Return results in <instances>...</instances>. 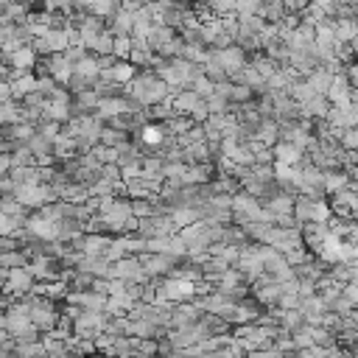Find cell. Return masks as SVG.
<instances>
[{
  "label": "cell",
  "instance_id": "19",
  "mask_svg": "<svg viewBox=\"0 0 358 358\" xmlns=\"http://www.w3.org/2000/svg\"><path fill=\"white\" fill-rule=\"evenodd\" d=\"M333 76H336V73H333V67L319 65L313 73H308V76H305V81H308L313 90H317V93H322V96H325V93H328V87H330V81H333Z\"/></svg>",
  "mask_w": 358,
  "mask_h": 358
},
{
  "label": "cell",
  "instance_id": "16",
  "mask_svg": "<svg viewBox=\"0 0 358 358\" xmlns=\"http://www.w3.org/2000/svg\"><path fill=\"white\" fill-rule=\"evenodd\" d=\"M275 162H286V165H299L302 160H305V151L299 149V146H294V143H288V140H280L275 149Z\"/></svg>",
  "mask_w": 358,
  "mask_h": 358
},
{
  "label": "cell",
  "instance_id": "31",
  "mask_svg": "<svg viewBox=\"0 0 358 358\" xmlns=\"http://www.w3.org/2000/svg\"><path fill=\"white\" fill-rule=\"evenodd\" d=\"M131 48H134V39L131 36H115V56L118 59H129Z\"/></svg>",
  "mask_w": 358,
  "mask_h": 358
},
{
  "label": "cell",
  "instance_id": "38",
  "mask_svg": "<svg viewBox=\"0 0 358 358\" xmlns=\"http://www.w3.org/2000/svg\"><path fill=\"white\" fill-rule=\"evenodd\" d=\"M96 3H98V0H73V9L76 12H93Z\"/></svg>",
  "mask_w": 358,
  "mask_h": 358
},
{
  "label": "cell",
  "instance_id": "2",
  "mask_svg": "<svg viewBox=\"0 0 358 358\" xmlns=\"http://www.w3.org/2000/svg\"><path fill=\"white\" fill-rule=\"evenodd\" d=\"M330 213H333L330 204L322 202V199H310V196H302V193L294 196V218H297L299 227L308 221H328Z\"/></svg>",
  "mask_w": 358,
  "mask_h": 358
},
{
  "label": "cell",
  "instance_id": "18",
  "mask_svg": "<svg viewBox=\"0 0 358 358\" xmlns=\"http://www.w3.org/2000/svg\"><path fill=\"white\" fill-rule=\"evenodd\" d=\"M286 6H283V0H260V6H257V17H263L266 23H280L286 17Z\"/></svg>",
  "mask_w": 358,
  "mask_h": 358
},
{
  "label": "cell",
  "instance_id": "7",
  "mask_svg": "<svg viewBox=\"0 0 358 358\" xmlns=\"http://www.w3.org/2000/svg\"><path fill=\"white\" fill-rule=\"evenodd\" d=\"M210 51L215 54V59L221 62V67L227 70V78L246 67V51L241 48V45H230V48H210Z\"/></svg>",
  "mask_w": 358,
  "mask_h": 358
},
{
  "label": "cell",
  "instance_id": "21",
  "mask_svg": "<svg viewBox=\"0 0 358 358\" xmlns=\"http://www.w3.org/2000/svg\"><path fill=\"white\" fill-rule=\"evenodd\" d=\"M333 28H336V36L339 42H352L358 36V20L355 17H333Z\"/></svg>",
  "mask_w": 358,
  "mask_h": 358
},
{
  "label": "cell",
  "instance_id": "22",
  "mask_svg": "<svg viewBox=\"0 0 358 358\" xmlns=\"http://www.w3.org/2000/svg\"><path fill=\"white\" fill-rule=\"evenodd\" d=\"M207 255H213V257H221V260H227L230 266H235V260H238V255H241V246H233V244L215 241V244H210Z\"/></svg>",
  "mask_w": 358,
  "mask_h": 358
},
{
  "label": "cell",
  "instance_id": "24",
  "mask_svg": "<svg viewBox=\"0 0 358 358\" xmlns=\"http://www.w3.org/2000/svg\"><path fill=\"white\" fill-rule=\"evenodd\" d=\"M25 165H36V154L31 151L28 143H20L12 151V168H25Z\"/></svg>",
  "mask_w": 358,
  "mask_h": 358
},
{
  "label": "cell",
  "instance_id": "44",
  "mask_svg": "<svg viewBox=\"0 0 358 358\" xmlns=\"http://www.w3.org/2000/svg\"><path fill=\"white\" fill-rule=\"evenodd\" d=\"M12 3H25V6H31V3H34V0H12Z\"/></svg>",
  "mask_w": 358,
  "mask_h": 358
},
{
  "label": "cell",
  "instance_id": "28",
  "mask_svg": "<svg viewBox=\"0 0 358 358\" xmlns=\"http://www.w3.org/2000/svg\"><path fill=\"white\" fill-rule=\"evenodd\" d=\"M207 109H210V115H224V112L233 109V104L224 98L221 93H213V96H207Z\"/></svg>",
  "mask_w": 358,
  "mask_h": 358
},
{
  "label": "cell",
  "instance_id": "32",
  "mask_svg": "<svg viewBox=\"0 0 358 358\" xmlns=\"http://www.w3.org/2000/svg\"><path fill=\"white\" fill-rule=\"evenodd\" d=\"M286 352L283 350H277L275 344H268V347H257V350H249L246 352V358H283Z\"/></svg>",
  "mask_w": 358,
  "mask_h": 358
},
{
  "label": "cell",
  "instance_id": "36",
  "mask_svg": "<svg viewBox=\"0 0 358 358\" xmlns=\"http://www.w3.org/2000/svg\"><path fill=\"white\" fill-rule=\"evenodd\" d=\"M23 244L17 241V238H12V235H0V255L3 252H9V249H20Z\"/></svg>",
  "mask_w": 358,
  "mask_h": 358
},
{
  "label": "cell",
  "instance_id": "40",
  "mask_svg": "<svg viewBox=\"0 0 358 358\" xmlns=\"http://www.w3.org/2000/svg\"><path fill=\"white\" fill-rule=\"evenodd\" d=\"M322 358H347V355H344V350H341V347H333V350H328Z\"/></svg>",
  "mask_w": 358,
  "mask_h": 358
},
{
  "label": "cell",
  "instance_id": "20",
  "mask_svg": "<svg viewBox=\"0 0 358 358\" xmlns=\"http://www.w3.org/2000/svg\"><path fill=\"white\" fill-rule=\"evenodd\" d=\"M350 185H352V179H350L344 171H339V168L325 171V193H328V196H333V193H339V191H344V188H350Z\"/></svg>",
  "mask_w": 358,
  "mask_h": 358
},
{
  "label": "cell",
  "instance_id": "41",
  "mask_svg": "<svg viewBox=\"0 0 358 358\" xmlns=\"http://www.w3.org/2000/svg\"><path fill=\"white\" fill-rule=\"evenodd\" d=\"M6 280H9V268H3V266H0V288L6 286Z\"/></svg>",
  "mask_w": 358,
  "mask_h": 358
},
{
  "label": "cell",
  "instance_id": "1",
  "mask_svg": "<svg viewBox=\"0 0 358 358\" xmlns=\"http://www.w3.org/2000/svg\"><path fill=\"white\" fill-rule=\"evenodd\" d=\"M28 317H31V322H34V328H36L39 333H48V330H54V328L59 325V319H62V305H59L56 299H48V297L34 294V297H31V308H28Z\"/></svg>",
  "mask_w": 358,
  "mask_h": 358
},
{
  "label": "cell",
  "instance_id": "15",
  "mask_svg": "<svg viewBox=\"0 0 358 358\" xmlns=\"http://www.w3.org/2000/svg\"><path fill=\"white\" fill-rule=\"evenodd\" d=\"M213 193H227V196H235L238 191H241V179L235 176V173H230V171H218L215 176H213Z\"/></svg>",
  "mask_w": 358,
  "mask_h": 358
},
{
  "label": "cell",
  "instance_id": "11",
  "mask_svg": "<svg viewBox=\"0 0 358 358\" xmlns=\"http://www.w3.org/2000/svg\"><path fill=\"white\" fill-rule=\"evenodd\" d=\"M73 76H81L87 81H96L101 76V65H98V56L93 51H87L81 59L73 62Z\"/></svg>",
  "mask_w": 358,
  "mask_h": 358
},
{
  "label": "cell",
  "instance_id": "29",
  "mask_svg": "<svg viewBox=\"0 0 358 358\" xmlns=\"http://www.w3.org/2000/svg\"><path fill=\"white\" fill-rule=\"evenodd\" d=\"M317 9H322L328 17H339V12H341V6H344V0H310Z\"/></svg>",
  "mask_w": 358,
  "mask_h": 358
},
{
  "label": "cell",
  "instance_id": "10",
  "mask_svg": "<svg viewBox=\"0 0 358 358\" xmlns=\"http://www.w3.org/2000/svg\"><path fill=\"white\" fill-rule=\"evenodd\" d=\"M325 96H328L330 107H344V104L352 101V87H350V81H347L344 73H336V76H333V81H330V87H328Z\"/></svg>",
  "mask_w": 358,
  "mask_h": 358
},
{
  "label": "cell",
  "instance_id": "26",
  "mask_svg": "<svg viewBox=\"0 0 358 358\" xmlns=\"http://www.w3.org/2000/svg\"><path fill=\"white\" fill-rule=\"evenodd\" d=\"M28 14H31V12H28L25 3H9L6 12H3V17H6L9 23H14V25H23V23L28 20Z\"/></svg>",
  "mask_w": 358,
  "mask_h": 358
},
{
  "label": "cell",
  "instance_id": "13",
  "mask_svg": "<svg viewBox=\"0 0 358 358\" xmlns=\"http://www.w3.org/2000/svg\"><path fill=\"white\" fill-rule=\"evenodd\" d=\"M107 28L115 34V36H131L134 31V12H126L120 6V12H115L109 20H107Z\"/></svg>",
  "mask_w": 358,
  "mask_h": 358
},
{
  "label": "cell",
  "instance_id": "23",
  "mask_svg": "<svg viewBox=\"0 0 358 358\" xmlns=\"http://www.w3.org/2000/svg\"><path fill=\"white\" fill-rule=\"evenodd\" d=\"M87 51H93L96 56H107V54H115V34H112V31L107 28V31H104V34H101V36H98V39H96L93 45H90Z\"/></svg>",
  "mask_w": 358,
  "mask_h": 358
},
{
  "label": "cell",
  "instance_id": "14",
  "mask_svg": "<svg viewBox=\"0 0 358 358\" xmlns=\"http://www.w3.org/2000/svg\"><path fill=\"white\" fill-rule=\"evenodd\" d=\"M17 73V70H14ZM9 87H12V98L14 101H23L28 93H34L36 90V73H17L12 81H9Z\"/></svg>",
  "mask_w": 358,
  "mask_h": 358
},
{
  "label": "cell",
  "instance_id": "30",
  "mask_svg": "<svg viewBox=\"0 0 358 358\" xmlns=\"http://www.w3.org/2000/svg\"><path fill=\"white\" fill-rule=\"evenodd\" d=\"M260 0H235V17H252L257 14Z\"/></svg>",
  "mask_w": 358,
  "mask_h": 358
},
{
  "label": "cell",
  "instance_id": "35",
  "mask_svg": "<svg viewBox=\"0 0 358 358\" xmlns=\"http://www.w3.org/2000/svg\"><path fill=\"white\" fill-rule=\"evenodd\" d=\"M14 179L9 176V173H3V176H0V196H14Z\"/></svg>",
  "mask_w": 358,
  "mask_h": 358
},
{
  "label": "cell",
  "instance_id": "33",
  "mask_svg": "<svg viewBox=\"0 0 358 358\" xmlns=\"http://www.w3.org/2000/svg\"><path fill=\"white\" fill-rule=\"evenodd\" d=\"M283 6L288 14H305V9L310 6V0H283Z\"/></svg>",
  "mask_w": 358,
  "mask_h": 358
},
{
  "label": "cell",
  "instance_id": "3",
  "mask_svg": "<svg viewBox=\"0 0 358 358\" xmlns=\"http://www.w3.org/2000/svg\"><path fill=\"white\" fill-rule=\"evenodd\" d=\"M109 277L123 280V283H140V286H146V283L151 280V277L146 275L143 263H140V255H126L123 260L112 263V268H109Z\"/></svg>",
  "mask_w": 358,
  "mask_h": 358
},
{
  "label": "cell",
  "instance_id": "43",
  "mask_svg": "<svg viewBox=\"0 0 358 358\" xmlns=\"http://www.w3.org/2000/svg\"><path fill=\"white\" fill-rule=\"evenodd\" d=\"M9 3H12V0H0V17H3V12H6Z\"/></svg>",
  "mask_w": 358,
  "mask_h": 358
},
{
  "label": "cell",
  "instance_id": "6",
  "mask_svg": "<svg viewBox=\"0 0 358 358\" xmlns=\"http://www.w3.org/2000/svg\"><path fill=\"white\" fill-rule=\"evenodd\" d=\"M34 286H36V277L31 275V268L20 266V268H9V280H6L3 291L12 297H25L34 291Z\"/></svg>",
  "mask_w": 358,
  "mask_h": 358
},
{
  "label": "cell",
  "instance_id": "25",
  "mask_svg": "<svg viewBox=\"0 0 358 358\" xmlns=\"http://www.w3.org/2000/svg\"><path fill=\"white\" fill-rule=\"evenodd\" d=\"M120 3H123V0H98L90 14H96V17H101V20H109L115 12H120Z\"/></svg>",
  "mask_w": 358,
  "mask_h": 358
},
{
  "label": "cell",
  "instance_id": "27",
  "mask_svg": "<svg viewBox=\"0 0 358 358\" xmlns=\"http://www.w3.org/2000/svg\"><path fill=\"white\" fill-rule=\"evenodd\" d=\"M90 154H93L101 165H109V162H118V157H120V151L118 149H112V146H104V143H98L93 151H90Z\"/></svg>",
  "mask_w": 358,
  "mask_h": 358
},
{
  "label": "cell",
  "instance_id": "37",
  "mask_svg": "<svg viewBox=\"0 0 358 358\" xmlns=\"http://www.w3.org/2000/svg\"><path fill=\"white\" fill-rule=\"evenodd\" d=\"M344 76H347L350 87H352V90H358V62H350V65H347V70H344Z\"/></svg>",
  "mask_w": 358,
  "mask_h": 358
},
{
  "label": "cell",
  "instance_id": "42",
  "mask_svg": "<svg viewBox=\"0 0 358 358\" xmlns=\"http://www.w3.org/2000/svg\"><path fill=\"white\" fill-rule=\"evenodd\" d=\"M6 25H9V20L0 17V42H3V36H6Z\"/></svg>",
  "mask_w": 358,
  "mask_h": 358
},
{
  "label": "cell",
  "instance_id": "17",
  "mask_svg": "<svg viewBox=\"0 0 358 358\" xmlns=\"http://www.w3.org/2000/svg\"><path fill=\"white\" fill-rule=\"evenodd\" d=\"M101 143H104V146H112V149H123L126 143H131V131L118 129V126H112V123H104V129H101Z\"/></svg>",
  "mask_w": 358,
  "mask_h": 358
},
{
  "label": "cell",
  "instance_id": "8",
  "mask_svg": "<svg viewBox=\"0 0 358 358\" xmlns=\"http://www.w3.org/2000/svg\"><path fill=\"white\" fill-rule=\"evenodd\" d=\"M297 112H299V118H308V120H325L330 112V101H328V96L317 93L313 98L297 104Z\"/></svg>",
  "mask_w": 358,
  "mask_h": 358
},
{
  "label": "cell",
  "instance_id": "34",
  "mask_svg": "<svg viewBox=\"0 0 358 358\" xmlns=\"http://www.w3.org/2000/svg\"><path fill=\"white\" fill-rule=\"evenodd\" d=\"M344 299L352 305V308H358V280H352V283H344Z\"/></svg>",
  "mask_w": 358,
  "mask_h": 358
},
{
  "label": "cell",
  "instance_id": "4",
  "mask_svg": "<svg viewBox=\"0 0 358 358\" xmlns=\"http://www.w3.org/2000/svg\"><path fill=\"white\" fill-rule=\"evenodd\" d=\"M140 263H143V268H146L149 277H168V275H173V268L182 263V260L171 257V255H165V252H143V255H140Z\"/></svg>",
  "mask_w": 358,
  "mask_h": 358
},
{
  "label": "cell",
  "instance_id": "5",
  "mask_svg": "<svg viewBox=\"0 0 358 358\" xmlns=\"http://www.w3.org/2000/svg\"><path fill=\"white\" fill-rule=\"evenodd\" d=\"M162 297H165V302H188V299H196V283L168 275V277H162Z\"/></svg>",
  "mask_w": 358,
  "mask_h": 358
},
{
  "label": "cell",
  "instance_id": "39",
  "mask_svg": "<svg viewBox=\"0 0 358 358\" xmlns=\"http://www.w3.org/2000/svg\"><path fill=\"white\" fill-rule=\"evenodd\" d=\"M12 171V154H0V176Z\"/></svg>",
  "mask_w": 358,
  "mask_h": 358
},
{
  "label": "cell",
  "instance_id": "12",
  "mask_svg": "<svg viewBox=\"0 0 358 358\" xmlns=\"http://www.w3.org/2000/svg\"><path fill=\"white\" fill-rule=\"evenodd\" d=\"M134 76H138V67H134L129 59H118V62H115V67H112V70H104L98 78H109V81H115V84L126 87Z\"/></svg>",
  "mask_w": 358,
  "mask_h": 358
},
{
  "label": "cell",
  "instance_id": "9",
  "mask_svg": "<svg viewBox=\"0 0 358 358\" xmlns=\"http://www.w3.org/2000/svg\"><path fill=\"white\" fill-rule=\"evenodd\" d=\"M6 65H12L17 73H34V67H36V62H39V56H36V51L31 48V45H23V48H17L14 54H9V56H0Z\"/></svg>",
  "mask_w": 358,
  "mask_h": 358
}]
</instances>
